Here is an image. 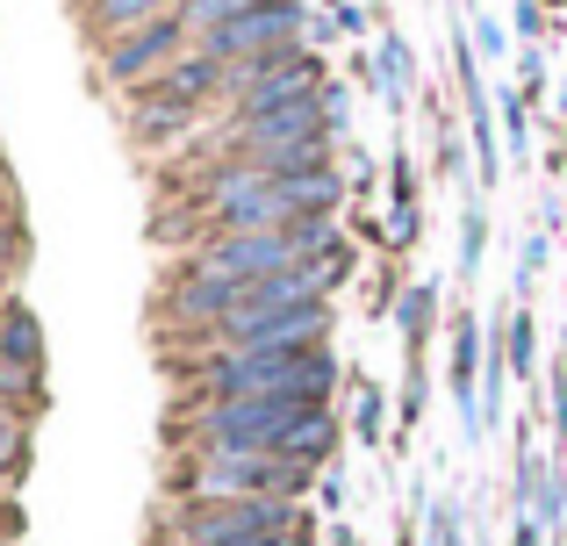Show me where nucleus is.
<instances>
[{"label": "nucleus", "mask_w": 567, "mask_h": 546, "mask_svg": "<svg viewBox=\"0 0 567 546\" xmlns=\"http://www.w3.org/2000/svg\"><path fill=\"white\" fill-rule=\"evenodd\" d=\"M424 418V367H410V381H402V432Z\"/></svg>", "instance_id": "obj_24"}, {"label": "nucleus", "mask_w": 567, "mask_h": 546, "mask_svg": "<svg viewBox=\"0 0 567 546\" xmlns=\"http://www.w3.org/2000/svg\"><path fill=\"white\" fill-rule=\"evenodd\" d=\"M317 109H323V123H331V137H338V130H346V123H352V94H346V86H331V80H323V94H317Z\"/></svg>", "instance_id": "obj_23"}, {"label": "nucleus", "mask_w": 567, "mask_h": 546, "mask_svg": "<svg viewBox=\"0 0 567 546\" xmlns=\"http://www.w3.org/2000/svg\"><path fill=\"white\" fill-rule=\"evenodd\" d=\"M181 43H187V22L181 14H158V22L130 29V37H109L101 72H109L115 86H158L173 72V58H181Z\"/></svg>", "instance_id": "obj_8"}, {"label": "nucleus", "mask_w": 567, "mask_h": 546, "mask_svg": "<svg viewBox=\"0 0 567 546\" xmlns=\"http://www.w3.org/2000/svg\"><path fill=\"white\" fill-rule=\"evenodd\" d=\"M0 259H8V230H0Z\"/></svg>", "instance_id": "obj_31"}, {"label": "nucleus", "mask_w": 567, "mask_h": 546, "mask_svg": "<svg viewBox=\"0 0 567 546\" xmlns=\"http://www.w3.org/2000/svg\"><path fill=\"white\" fill-rule=\"evenodd\" d=\"M280 195H288V216H338L346 181L323 166V173H302V181H280Z\"/></svg>", "instance_id": "obj_16"}, {"label": "nucleus", "mask_w": 567, "mask_h": 546, "mask_svg": "<svg viewBox=\"0 0 567 546\" xmlns=\"http://www.w3.org/2000/svg\"><path fill=\"white\" fill-rule=\"evenodd\" d=\"M216 395H274V403H331L338 360L331 352H216L202 367Z\"/></svg>", "instance_id": "obj_1"}, {"label": "nucleus", "mask_w": 567, "mask_h": 546, "mask_svg": "<svg viewBox=\"0 0 567 546\" xmlns=\"http://www.w3.org/2000/svg\"><path fill=\"white\" fill-rule=\"evenodd\" d=\"M187 123H194V109H187V101H173V94H158V86H144V94H137V109H130V130H137L144 144L181 137Z\"/></svg>", "instance_id": "obj_14"}, {"label": "nucleus", "mask_w": 567, "mask_h": 546, "mask_svg": "<svg viewBox=\"0 0 567 546\" xmlns=\"http://www.w3.org/2000/svg\"><path fill=\"white\" fill-rule=\"evenodd\" d=\"M295 274H302V288H309V295H317V302H323V295H331L338 280H352V253H346V245H331V253L302 259V267H295Z\"/></svg>", "instance_id": "obj_20"}, {"label": "nucleus", "mask_w": 567, "mask_h": 546, "mask_svg": "<svg viewBox=\"0 0 567 546\" xmlns=\"http://www.w3.org/2000/svg\"><path fill=\"white\" fill-rule=\"evenodd\" d=\"M323 94V58L309 51V43H295V51L266 58V65L245 72V94H237V123H266V115L295 109V101H317Z\"/></svg>", "instance_id": "obj_6"}, {"label": "nucleus", "mask_w": 567, "mask_h": 546, "mask_svg": "<svg viewBox=\"0 0 567 546\" xmlns=\"http://www.w3.org/2000/svg\"><path fill=\"white\" fill-rule=\"evenodd\" d=\"M0 367H14V374L43 367V323L29 302H0Z\"/></svg>", "instance_id": "obj_12"}, {"label": "nucleus", "mask_w": 567, "mask_h": 546, "mask_svg": "<svg viewBox=\"0 0 567 546\" xmlns=\"http://www.w3.org/2000/svg\"><path fill=\"white\" fill-rule=\"evenodd\" d=\"M374 86H381V101L402 115V101H410V86H416V58H410V43L402 37H381V51H374Z\"/></svg>", "instance_id": "obj_15"}, {"label": "nucleus", "mask_w": 567, "mask_h": 546, "mask_svg": "<svg viewBox=\"0 0 567 546\" xmlns=\"http://www.w3.org/2000/svg\"><path fill=\"white\" fill-rule=\"evenodd\" d=\"M223 80H230V65H223V58H208V51H187L181 65H173L166 80H158V94H173V101H187V109H202V101L216 94Z\"/></svg>", "instance_id": "obj_13"}, {"label": "nucleus", "mask_w": 567, "mask_h": 546, "mask_svg": "<svg viewBox=\"0 0 567 546\" xmlns=\"http://www.w3.org/2000/svg\"><path fill=\"white\" fill-rule=\"evenodd\" d=\"M554 101H560V115H567V72H560V86H554Z\"/></svg>", "instance_id": "obj_30"}, {"label": "nucleus", "mask_w": 567, "mask_h": 546, "mask_svg": "<svg viewBox=\"0 0 567 546\" xmlns=\"http://www.w3.org/2000/svg\"><path fill=\"white\" fill-rule=\"evenodd\" d=\"M496 130H503V152L525 166V152H532V115H525V94H517V86H503V101H496Z\"/></svg>", "instance_id": "obj_18"}, {"label": "nucleus", "mask_w": 567, "mask_h": 546, "mask_svg": "<svg viewBox=\"0 0 567 546\" xmlns=\"http://www.w3.org/2000/svg\"><path fill=\"white\" fill-rule=\"evenodd\" d=\"M431 317H439V288H431V280H416V288L402 295V338H410V346H424V338H431Z\"/></svg>", "instance_id": "obj_22"}, {"label": "nucleus", "mask_w": 567, "mask_h": 546, "mask_svg": "<svg viewBox=\"0 0 567 546\" xmlns=\"http://www.w3.org/2000/svg\"><path fill=\"white\" fill-rule=\"evenodd\" d=\"M288 245H295V267H302V259L331 253V245H346V238H338V216H295V224H288Z\"/></svg>", "instance_id": "obj_19"}, {"label": "nucleus", "mask_w": 567, "mask_h": 546, "mask_svg": "<svg viewBox=\"0 0 567 546\" xmlns=\"http://www.w3.org/2000/svg\"><path fill=\"white\" fill-rule=\"evenodd\" d=\"M546 389H554V439L567 446V367H554V374H546Z\"/></svg>", "instance_id": "obj_26"}, {"label": "nucleus", "mask_w": 567, "mask_h": 546, "mask_svg": "<svg viewBox=\"0 0 567 546\" xmlns=\"http://www.w3.org/2000/svg\"><path fill=\"white\" fill-rule=\"evenodd\" d=\"M251 8H266V0H181V22H187V37H216V29L245 22Z\"/></svg>", "instance_id": "obj_17"}, {"label": "nucleus", "mask_w": 567, "mask_h": 546, "mask_svg": "<svg viewBox=\"0 0 567 546\" xmlns=\"http://www.w3.org/2000/svg\"><path fill=\"white\" fill-rule=\"evenodd\" d=\"M338 439H346L338 410L331 403H302V410H295V424L274 439V461H295V467H309V475H317V467L338 453Z\"/></svg>", "instance_id": "obj_11"}, {"label": "nucleus", "mask_w": 567, "mask_h": 546, "mask_svg": "<svg viewBox=\"0 0 567 546\" xmlns=\"http://www.w3.org/2000/svg\"><path fill=\"white\" fill-rule=\"evenodd\" d=\"M302 403H274V395H216L194 410V446H237V453H274V439L295 424Z\"/></svg>", "instance_id": "obj_4"}, {"label": "nucleus", "mask_w": 567, "mask_h": 546, "mask_svg": "<svg viewBox=\"0 0 567 546\" xmlns=\"http://www.w3.org/2000/svg\"><path fill=\"white\" fill-rule=\"evenodd\" d=\"M309 467L274 461V453H237V446H194V461L181 467V504H245V496H302Z\"/></svg>", "instance_id": "obj_2"}, {"label": "nucleus", "mask_w": 567, "mask_h": 546, "mask_svg": "<svg viewBox=\"0 0 567 546\" xmlns=\"http://www.w3.org/2000/svg\"><path fill=\"white\" fill-rule=\"evenodd\" d=\"M467 37H474V51L503 58V22H496V14H474V29H467Z\"/></svg>", "instance_id": "obj_25"}, {"label": "nucleus", "mask_w": 567, "mask_h": 546, "mask_svg": "<svg viewBox=\"0 0 567 546\" xmlns=\"http://www.w3.org/2000/svg\"><path fill=\"white\" fill-rule=\"evenodd\" d=\"M331 22H338V29H346V37H360V29H367V14H360V8H352V0H331Z\"/></svg>", "instance_id": "obj_28"}, {"label": "nucleus", "mask_w": 567, "mask_h": 546, "mask_svg": "<svg viewBox=\"0 0 567 546\" xmlns=\"http://www.w3.org/2000/svg\"><path fill=\"white\" fill-rule=\"evenodd\" d=\"M208 216H216L223 230H288V224H295L280 181H274V173H259V166L223 173L216 195H208Z\"/></svg>", "instance_id": "obj_9"}, {"label": "nucleus", "mask_w": 567, "mask_h": 546, "mask_svg": "<svg viewBox=\"0 0 567 546\" xmlns=\"http://www.w3.org/2000/svg\"><path fill=\"white\" fill-rule=\"evenodd\" d=\"M309 22H317V14H309L302 0H266V8L245 14V22H230V29H216V37H202V51L223 58V65H237V72H251V65H266V58L295 51V43L309 37Z\"/></svg>", "instance_id": "obj_5"}, {"label": "nucleus", "mask_w": 567, "mask_h": 546, "mask_svg": "<svg viewBox=\"0 0 567 546\" xmlns=\"http://www.w3.org/2000/svg\"><path fill=\"white\" fill-rule=\"evenodd\" d=\"M360 439H381V395L360 389Z\"/></svg>", "instance_id": "obj_27"}, {"label": "nucleus", "mask_w": 567, "mask_h": 546, "mask_svg": "<svg viewBox=\"0 0 567 546\" xmlns=\"http://www.w3.org/2000/svg\"><path fill=\"white\" fill-rule=\"evenodd\" d=\"M302 511L288 496H245V504H181L173 546H288Z\"/></svg>", "instance_id": "obj_3"}, {"label": "nucleus", "mask_w": 567, "mask_h": 546, "mask_svg": "<svg viewBox=\"0 0 567 546\" xmlns=\"http://www.w3.org/2000/svg\"><path fill=\"white\" fill-rule=\"evenodd\" d=\"M216 338L230 352H317L331 338V302H302V309H280V317H259V323H223Z\"/></svg>", "instance_id": "obj_10"}, {"label": "nucleus", "mask_w": 567, "mask_h": 546, "mask_svg": "<svg viewBox=\"0 0 567 546\" xmlns=\"http://www.w3.org/2000/svg\"><path fill=\"white\" fill-rule=\"evenodd\" d=\"M295 267V245L288 230H223L194 253V274H216V280H237V288H259V280L288 274Z\"/></svg>", "instance_id": "obj_7"}, {"label": "nucleus", "mask_w": 567, "mask_h": 546, "mask_svg": "<svg viewBox=\"0 0 567 546\" xmlns=\"http://www.w3.org/2000/svg\"><path fill=\"white\" fill-rule=\"evenodd\" d=\"M517 37H525V51H532V37H539V0H517Z\"/></svg>", "instance_id": "obj_29"}, {"label": "nucleus", "mask_w": 567, "mask_h": 546, "mask_svg": "<svg viewBox=\"0 0 567 546\" xmlns=\"http://www.w3.org/2000/svg\"><path fill=\"white\" fill-rule=\"evenodd\" d=\"M482 245H488V216H482V202L467 195V209H460V280L482 274Z\"/></svg>", "instance_id": "obj_21"}]
</instances>
